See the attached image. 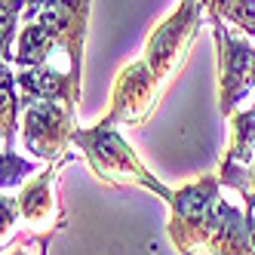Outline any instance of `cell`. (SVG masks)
I'll return each mask as SVG.
<instances>
[{
	"label": "cell",
	"mask_w": 255,
	"mask_h": 255,
	"mask_svg": "<svg viewBox=\"0 0 255 255\" xmlns=\"http://www.w3.org/2000/svg\"><path fill=\"white\" fill-rule=\"evenodd\" d=\"M231 148L225 154V166L237 169H252L255 163V105L246 111H237L231 117Z\"/></svg>",
	"instance_id": "cell-11"
},
{
	"label": "cell",
	"mask_w": 255,
	"mask_h": 255,
	"mask_svg": "<svg viewBox=\"0 0 255 255\" xmlns=\"http://www.w3.org/2000/svg\"><path fill=\"white\" fill-rule=\"evenodd\" d=\"M74 111L65 102L52 99H22V141L28 154L46 163H62L71 157V144L77 135Z\"/></svg>",
	"instance_id": "cell-4"
},
{
	"label": "cell",
	"mask_w": 255,
	"mask_h": 255,
	"mask_svg": "<svg viewBox=\"0 0 255 255\" xmlns=\"http://www.w3.org/2000/svg\"><path fill=\"white\" fill-rule=\"evenodd\" d=\"M74 160L71 154L68 160L56 163V166H46L37 178L31 181V185L22 188V194L15 197V222H25L34 228H46V231H59L56 228V215H59V206H56V197H52V178L59 175V169L65 163Z\"/></svg>",
	"instance_id": "cell-9"
},
{
	"label": "cell",
	"mask_w": 255,
	"mask_h": 255,
	"mask_svg": "<svg viewBox=\"0 0 255 255\" xmlns=\"http://www.w3.org/2000/svg\"><path fill=\"white\" fill-rule=\"evenodd\" d=\"M206 255H255L246 209L228 203V200H218L215 209H212Z\"/></svg>",
	"instance_id": "cell-8"
},
{
	"label": "cell",
	"mask_w": 255,
	"mask_h": 255,
	"mask_svg": "<svg viewBox=\"0 0 255 255\" xmlns=\"http://www.w3.org/2000/svg\"><path fill=\"white\" fill-rule=\"evenodd\" d=\"M203 6L209 15H218L222 22L237 25L246 37H255V3L252 0H209Z\"/></svg>",
	"instance_id": "cell-13"
},
{
	"label": "cell",
	"mask_w": 255,
	"mask_h": 255,
	"mask_svg": "<svg viewBox=\"0 0 255 255\" xmlns=\"http://www.w3.org/2000/svg\"><path fill=\"white\" fill-rule=\"evenodd\" d=\"M93 3H25V19H34L68 56V71L83 77V40Z\"/></svg>",
	"instance_id": "cell-6"
},
{
	"label": "cell",
	"mask_w": 255,
	"mask_h": 255,
	"mask_svg": "<svg viewBox=\"0 0 255 255\" xmlns=\"http://www.w3.org/2000/svg\"><path fill=\"white\" fill-rule=\"evenodd\" d=\"M246 194L255 197V163H252V169H249V191H246Z\"/></svg>",
	"instance_id": "cell-18"
},
{
	"label": "cell",
	"mask_w": 255,
	"mask_h": 255,
	"mask_svg": "<svg viewBox=\"0 0 255 255\" xmlns=\"http://www.w3.org/2000/svg\"><path fill=\"white\" fill-rule=\"evenodd\" d=\"M222 200V181L218 175H203L181 185L169 200V240L178 255H197L206 252L209 228H212V209Z\"/></svg>",
	"instance_id": "cell-2"
},
{
	"label": "cell",
	"mask_w": 255,
	"mask_h": 255,
	"mask_svg": "<svg viewBox=\"0 0 255 255\" xmlns=\"http://www.w3.org/2000/svg\"><path fill=\"white\" fill-rule=\"evenodd\" d=\"M206 19L212 22V37L218 49V108L225 117H234L237 105L255 86V46L243 34L228 31V22H222L218 15L206 12Z\"/></svg>",
	"instance_id": "cell-5"
},
{
	"label": "cell",
	"mask_w": 255,
	"mask_h": 255,
	"mask_svg": "<svg viewBox=\"0 0 255 255\" xmlns=\"http://www.w3.org/2000/svg\"><path fill=\"white\" fill-rule=\"evenodd\" d=\"M243 203H246V222H249V234H252V243H255V197L252 194H240Z\"/></svg>",
	"instance_id": "cell-17"
},
{
	"label": "cell",
	"mask_w": 255,
	"mask_h": 255,
	"mask_svg": "<svg viewBox=\"0 0 255 255\" xmlns=\"http://www.w3.org/2000/svg\"><path fill=\"white\" fill-rule=\"evenodd\" d=\"M203 15H206L203 3L188 0V3H178V9H172L151 31L148 43H144V52H141V62L151 68V74L160 80L163 89L175 80V74L185 65L188 52L197 40V31L203 25Z\"/></svg>",
	"instance_id": "cell-3"
},
{
	"label": "cell",
	"mask_w": 255,
	"mask_h": 255,
	"mask_svg": "<svg viewBox=\"0 0 255 255\" xmlns=\"http://www.w3.org/2000/svg\"><path fill=\"white\" fill-rule=\"evenodd\" d=\"M163 93H166V89L151 74V68L141 59H135V62L126 65L114 80L108 120L117 123V126H141L154 114V108H157Z\"/></svg>",
	"instance_id": "cell-7"
},
{
	"label": "cell",
	"mask_w": 255,
	"mask_h": 255,
	"mask_svg": "<svg viewBox=\"0 0 255 255\" xmlns=\"http://www.w3.org/2000/svg\"><path fill=\"white\" fill-rule=\"evenodd\" d=\"M80 74H74V71H59V68H28V71H19L15 74V83H19V89H25V93L31 99H52V102H65L71 108H77L80 102Z\"/></svg>",
	"instance_id": "cell-10"
},
{
	"label": "cell",
	"mask_w": 255,
	"mask_h": 255,
	"mask_svg": "<svg viewBox=\"0 0 255 255\" xmlns=\"http://www.w3.org/2000/svg\"><path fill=\"white\" fill-rule=\"evenodd\" d=\"M19 12H25V3H3V65H9L15 59L12 52V40H15V19Z\"/></svg>",
	"instance_id": "cell-15"
},
{
	"label": "cell",
	"mask_w": 255,
	"mask_h": 255,
	"mask_svg": "<svg viewBox=\"0 0 255 255\" xmlns=\"http://www.w3.org/2000/svg\"><path fill=\"white\" fill-rule=\"evenodd\" d=\"M25 175H31V160L19 157L15 151H3L0 154V185H3V194L19 188Z\"/></svg>",
	"instance_id": "cell-14"
},
{
	"label": "cell",
	"mask_w": 255,
	"mask_h": 255,
	"mask_svg": "<svg viewBox=\"0 0 255 255\" xmlns=\"http://www.w3.org/2000/svg\"><path fill=\"white\" fill-rule=\"evenodd\" d=\"M52 237H56V231H43V234L37 237V255H46ZM9 255H28V252H25V249H19V246H12V252H9Z\"/></svg>",
	"instance_id": "cell-16"
},
{
	"label": "cell",
	"mask_w": 255,
	"mask_h": 255,
	"mask_svg": "<svg viewBox=\"0 0 255 255\" xmlns=\"http://www.w3.org/2000/svg\"><path fill=\"white\" fill-rule=\"evenodd\" d=\"M74 148H80L83 160L89 163V169L96 172V178H102L111 188H144L157 194L160 200H172V188H166L163 181L138 160V154L132 151V144L123 138V132L117 129V123L102 120L93 129H77L74 135Z\"/></svg>",
	"instance_id": "cell-1"
},
{
	"label": "cell",
	"mask_w": 255,
	"mask_h": 255,
	"mask_svg": "<svg viewBox=\"0 0 255 255\" xmlns=\"http://www.w3.org/2000/svg\"><path fill=\"white\" fill-rule=\"evenodd\" d=\"M52 49H56V43H52L49 34L34 22V19H25V28L19 31V43H15V65H22L25 71L28 68H43L46 59L52 56Z\"/></svg>",
	"instance_id": "cell-12"
}]
</instances>
